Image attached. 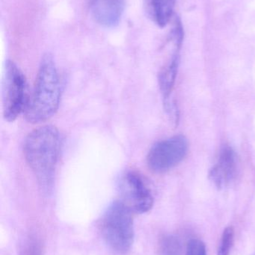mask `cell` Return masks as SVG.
Returning <instances> with one entry per match:
<instances>
[{
    "instance_id": "obj_7",
    "label": "cell",
    "mask_w": 255,
    "mask_h": 255,
    "mask_svg": "<svg viewBox=\"0 0 255 255\" xmlns=\"http://www.w3.org/2000/svg\"><path fill=\"white\" fill-rule=\"evenodd\" d=\"M237 169L236 152L232 147L223 145L220 150L217 163L210 171V178L217 188H224L235 179Z\"/></svg>"
},
{
    "instance_id": "obj_15",
    "label": "cell",
    "mask_w": 255,
    "mask_h": 255,
    "mask_svg": "<svg viewBox=\"0 0 255 255\" xmlns=\"http://www.w3.org/2000/svg\"><path fill=\"white\" fill-rule=\"evenodd\" d=\"M22 255H41V253L37 244L31 243L25 249Z\"/></svg>"
},
{
    "instance_id": "obj_2",
    "label": "cell",
    "mask_w": 255,
    "mask_h": 255,
    "mask_svg": "<svg viewBox=\"0 0 255 255\" xmlns=\"http://www.w3.org/2000/svg\"><path fill=\"white\" fill-rule=\"evenodd\" d=\"M61 84L53 57L43 55L39 66L34 91L25 106V117L31 124L44 122L52 118L59 107Z\"/></svg>"
},
{
    "instance_id": "obj_1",
    "label": "cell",
    "mask_w": 255,
    "mask_h": 255,
    "mask_svg": "<svg viewBox=\"0 0 255 255\" xmlns=\"http://www.w3.org/2000/svg\"><path fill=\"white\" fill-rule=\"evenodd\" d=\"M61 146L59 132L52 126L35 129L24 142L25 160L39 184L44 188L49 187L53 181Z\"/></svg>"
},
{
    "instance_id": "obj_4",
    "label": "cell",
    "mask_w": 255,
    "mask_h": 255,
    "mask_svg": "<svg viewBox=\"0 0 255 255\" xmlns=\"http://www.w3.org/2000/svg\"><path fill=\"white\" fill-rule=\"evenodd\" d=\"M26 82L19 67L7 61L2 79V112L5 121L13 122L25 111L26 98Z\"/></svg>"
},
{
    "instance_id": "obj_10",
    "label": "cell",
    "mask_w": 255,
    "mask_h": 255,
    "mask_svg": "<svg viewBox=\"0 0 255 255\" xmlns=\"http://www.w3.org/2000/svg\"><path fill=\"white\" fill-rule=\"evenodd\" d=\"M176 0H144L145 10L151 20L165 27L172 19Z\"/></svg>"
},
{
    "instance_id": "obj_5",
    "label": "cell",
    "mask_w": 255,
    "mask_h": 255,
    "mask_svg": "<svg viewBox=\"0 0 255 255\" xmlns=\"http://www.w3.org/2000/svg\"><path fill=\"white\" fill-rule=\"evenodd\" d=\"M188 148V140L184 135H176L160 141L148 152V167L157 173L167 172L185 158Z\"/></svg>"
},
{
    "instance_id": "obj_12",
    "label": "cell",
    "mask_w": 255,
    "mask_h": 255,
    "mask_svg": "<svg viewBox=\"0 0 255 255\" xmlns=\"http://www.w3.org/2000/svg\"><path fill=\"white\" fill-rule=\"evenodd\" d=\"M234 237H235V231H234L233 228H226L222 235L217 255H229L230 254L234 244Z\"/></svg>"
},
{
    "instance_id": "obj_13",
    "label": "cell",
    "mask_w": 255,
    "mask_h": 255,
    "mask_svg": "<svg viewBox=\"0 0 255 255\" xmlns=\"http://www.w3.org/2000/svg\"><path fill=\"white\" fill-rule=\"evenodd\" d=\"M163 103H164L165 111L167 113L168 116L169 117V119L172 121V124H175V126L178 125L180 118L178 105L172 98L163 100Z\"/></svg>"
},
{
    "instance_id": "obj_6",
    "label": "cell",
    "mask_w": 255,
    "mask_h": 255,
    "mask_svg": "<svg viewBox=\"0 0 255 255\" xmlns=\"http://www.w3.org/2000/svg\"><path fill=\"white\" fill-rule=\"evenodd\" d=\"M121 202L132 212L145 214L152 208L154 198L140 175L132 171L121 175L118 182Z\"/></svg>"
},
{
    "instance_id": "obj_9",
    "label": "cell",
    "mask_w": 255,
    "mask_h": 255,
    "mask_svg": "<svg viewBox=\"0 0 255 255\" xmlns=\"http://www.w3.org/2000/svg\"><path fill=\"white\" fill-rule=\"evenodd\" d=\"M180 49L175 47L172 58L163 66L159 73L158 82L163 100L171 98L172 90L175 86L180 64Z\"/></svg>"
},
{
    "instance_id": "obj_3",
    "label": "cell",
    "mask_w": 255,
    "mask_h": 255,
    "mask_svg": "<svg viewBox=\"0 0 255 255\" xmlns=\"http://www.w3.org/2000/svg\"><path fill=\"white\" fill-rule=\"evenodd\" d=\"M100 229L111 250L124 255L131 249L134 240L132 211L121 201L113 202L102 217Z\"/></svg>"
},
{
    "instance_id": "obj_11",
    "label": "cell",
    "mask_w": 255,
    "mask_h": 255,
    "mask_svg": "<svg viewBox=\"0 0 255 255\" xmlns=\"http://www.w3.org/2000/svg\"><path fill=\"white\" fill-rule=\"evenodd\" d=\"M159 255H181V246L175 237L166 236L162 240Z\"/></svg>"
},
{
    "instance_id": "obj_14",
    "label": "cell",
    "mask_w": 255,
    "mask_h": 255,
    "mask_svg": "<svg viewBox=\"0 0 255 255\" xmlns=\"http://www.w3.org/2000/svg\"><path fill=\"white\" fill-rule=\"evenodd\" d=\"M186 255H207L205 244L200 240H192L189 243Z\"/></svg>"
},
{
    "instance_id": "obj_8",
    "label": "cell",
    "mask_w": 255,
    "mask_h": 255,
    "mask_svg": "<svg viewBox=\"0 0 255 255\" xmlns=\"http://www.w3.org/2000/svg\"><path fill=\"white\" fill-rule=\"evenodd\" d=\"M94 20L102 26L112 28L121 22L124 10V0H87Z\"/></svg>"
}]
</instances>
